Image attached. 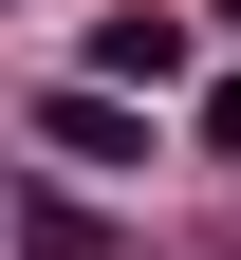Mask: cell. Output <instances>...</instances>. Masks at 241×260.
I'll use <instances>...</instances> for the list:
<instances>
[{
	"label": "cell",
	"instance_id": "cell-1",
	"mask_svg": "<svg viewBox=\"0 0 241 260\" xmlns=\"http://www.w3.org/2000/svg\"><path fill=\"white\" fill-rule=\"evenodd\" d=\"M93 93H186V19H93Z\"/></svg>",
	"mask_w": 241,
	"mask_h": 260
},
{
	"label": "cell",
	"instance_id": "cell-2",
	"mask_svg": "<svg viewBox=\"0 0 241 260\" xmlns=\"http://www.w3.org/2000/svg\"><path fill=\"white\" fill-rule=\"evenodd\" d=\"M38 130H56V149H75V168H130V149H149V130H130V93H56Z\"/></svg>",
	"mask_w": 241,
	"mask_h": 260
},
{
	"label": "cell",
	"instance_id": "cell-3",
	"mask_svg": "<svg viewBox=\"0 0 241 260\" xmlns=\"http://www.w3.org/2000/svg\"><path fill=\"white\" fill-rule=\"evenodd\" d=\"M204 149H241V75H223V93H204Z\"/></svg>",
	"mask_w": 241,
	"mask_h": 260
}]
</instances>
